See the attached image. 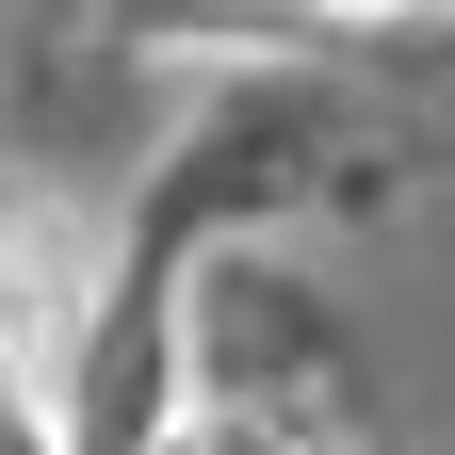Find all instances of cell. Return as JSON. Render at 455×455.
I'll use <instances>...</instances> for the list:
<instances>
[{
	"instance_id": "obj_1",
	"label": "cell",
	"mask_w": 455,
	"mask_h": 455,
	"mask_svg": "<svg viewBox=\"0 0 455 455\" xmlns=\"http://www.w3.org/2000/svg\"><path fill=\"white\" fill-rule=\"evenodd\" d=\"M33 341H49V244H33V228H0V374H17Z\"/></svg>"
},
{
	"instance_id": "obj_2",
	"label": "cell",
	"mask_w": 455,
	"mask_h": 455,
	"mask_svg": "<svg viewBox=\"0 0 455 455\" xmlns=\"http://www.w3.org/2000/svg\"><path fill=\"white\" fill-rule=\"evenodd\" d=\"M0 455H49V439H33V407H17V374H0Z\"/></svg>"
},
{
	"instance_id": "obj_3",
	"label": "cell",
	"mask_w": 455,
	"mask_h": 455,
	"mask_svg": "<svg viewBox=\"0 0 455 455\" xmlns=\"http://www.w3.org/2000/svg\"><path fill=\"white\" fill-rule=\"evenodd\" d=\"M325 17H407V0H325Z\"/></svg>"
}]
</instances>
